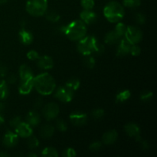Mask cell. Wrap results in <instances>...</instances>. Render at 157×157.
Returning <instances> with one entry per match:
<instances>
[{
    "mask_svg": "<svg viewBox=\"0 0 157 157\" xmlns=\"http://www.w3.org/2000/svg\"><path fill=\"white\" fill-rule=\"evenodd\" d=\"M78 50L81 55L87 56L92 54H103L104 52V47L103 44L98 42L97 38L93 35L84 36L79 40L78 44Z\"/></svg>",
    "mask_w": 157,
    "mask_h": 157,
    "instance_id": "cell-1",
    "label": "cell"
},
{
    "mask_svg": "<svg viewBox=\"0 0 157 157\" xmlns=\"http://www.w3.org/2000/svg\"><path fill=\"white\" fill-rule=\"evenodd\" d=\"M60 30L71 41H79L87 33L86 24L82 20H75L67 25L62 26Z\"/></svg>",
    "mask_w": 157,
    "mask_h": 157,
    "instance_id": "cell-2",
    "label": "cell"
},
{
    "mask_svg": "<svg viewBox=\"0 0 157 157\" xmlns=\"http://www.w3.org/2000/svg\"><path fill=\"white\" fill-rule=\"evenodd\" d=\"M55 81L52 75L43 73L34 78V87L42 95H49L55 90Z\"/></svg>",
    "mask_w": 157,
    "mask_h": 157,
    "instance_id": "cell-3",
    "label": "cell"
},
{
    "mask_svg": "<svg viewBox=\"0 0 157 157\" xmlns=\"http://www.w3.org/2000/svg\"><path fill=\"white\" fill-rule=\"evenodd\" d=\"M124 9L121 4L116 1L110 2L104 9L105 18L110 22H119L124 16Z\"/></svg>",
    "mask_w": 157,
    "mask_h": 157,
    "instance_id": "cell-4",
    "label": "cell"
},
{
    "mask_svg": "<svg viewBox=\"0 0 157 157\" xmlns=\"http://www.w3.org/2000/svg\"><path fill=\"white\" fill-rule=\"evenodd\" d=\"M47 9L48 0H28L26 2V11L33 16L44 15Z\"/></svg>",
    "mask_w": 157,
    "mask_h": 157,
    "instance_id": "cell-5",
    "label": "cell"
},
{
    "mask_svg": "<svg viewBox=\"0 0 157 157\" xmlns=\"http://www.w3.org/2000/svg\"><path fill=\"white\" fill-rule=\"evenodd\" d=\"M124 38L132 44H136L140 42L143 38V33L138 28L134 26L127 27Z\"/></svg>",
    "mask_w": 157,
    "mask_h": 157,
    "instance_id": "cell-6",
    "label": "cell"
},
{
    "mask_svg": "<svg viewBox=\"0 0 157 157\" xmlns=\"http://www.w3.org/2000/svg\"><path fill=\"white\" fill-rule=\"evenodd\" d=\"M74 90L65 87H59L55 93V98L62 102H70L74 97Z\"/></svg>",
    "mask_w": 157,
    "mask_h": 157,
    "instance_id": "cell-7",
    "label": "cell"
},
{
    "mask_svg": "<svg viewBox=\"0 0 157 157\" xmlns=\"http://www.w3.org/2000/svg\"><path fill=\"white\" fill-rule=\"evenodd\" d=\"M42 113L47 121L55 119L59 113V107L55 103H48L43 108Z\"/></svg>",
    "mask_w": 157,
    "mask_h": 157,
    "instance_id": "cell-8",
    "label": "cell"
},
{
    "mask_svg": "<svg viewBox=\"0 0 157 157\" xmlns=\"http://www.w3.org/2000/svg\"><path fill=\"white\" fill-rule=\"evenodd\" d=\"M34 87V77L21 79L19 86H18V91L21 94H29L32 91Z\"/></svg>",
    "mask_w": 157,
    "mask_h": 157,
    "instance_id": "cell-9",
    "label": "cell"
},
{
    "mask_svg": "<svg viewBox=\"0 0 157 157\" xmlns=\"http://www.w3.org/2000/svg\"><path fill=\"white\" fill-rule=\"evenodd\" d=\"M70 120L73 125L77 126V127H81L87 122V115L79 111L73 112L71 113Z\"/></svg>",
    "mask_w": 157,
    "mask_h": 157,
    "instance_id": "cell-10",
    "label": "cell"
},
{
    "mask_svg": "<svg viewBox=\"0 0 157 157\" xmlns=\"http://www.w3.org/2000/svg\"><path fill=\"white\" fill-rule=\"evenodd\" d=\"M15 133L18 136L23 138H28L32 134V128L29 124L25 122H21L15 127Z\"/></svg>",
    "mask_w": 157,
    "mask_h": 157,
    "instance_id": "cell-11",
    "label": "cell"
},
{
    "mask_svg": "<svg viewBox=\"0 0 157 157\" xmlns=\"http://www.w3.org/2000/svg\"><path fill=\"white\" fill-rule=\"evenodd\" d=\"M118 43L119 44H118L117 50V55L118 57H124L130 54V48L133 44H130L125 38L120 40Z\"/></svg>",
    "mask_w": 157,
    "mask_h": 157,
    "instance_id": "cell-12",
    "label": "cell"
},
{
    "mask_svg": "<svg viewBox=\"0 0 157 157\" xmlns=\"http://www.w3.org/2000/svg\"><path fill=\"white\" fill-rule=\"evenodd\" d=\"M18 140V136L16 133H12V131H7V133L5 134L4 138H3V144L6 147L12 148L16 145Z\"/></svg>",
    "mask_w": 157,
    "mask_h": 157,
    "instance_id": "cell-13",
    "label": "cell"
},
{
    "mask_svg": "<svg viewBox=\"0 0 157 157\" xmlns=\"http://www.w3.org/2000/svg\"><path fill=\"white\" fill-rule=\"evenodd\" d=\"M37 64H38V67L42 70H48L53 67L54 62L51 57L44 55L38 58Z\"/></svg>",
    "mask_w": 157,
    "mask_h": 157,
    "instance_id": "cell-14",
    "label": "cell"
},
{
    "mask_svg": "<svg viewBox=\"0 0 157 157\" xmlns=\"http://www.w3.org/2000/svg\"><path fill=\"white\" fill-rule=\"evenodd\" d=\"M124 129H125V132L127 133V134L131 137H134L136 140L140 136V129L139 126L136 125L134 123H130V124H127Z\"/></svg>",
    "mask_w": 157,
    "mask_h": 157,
    "instance_id": "cell-15",
    "label": "cell"
},
{
    "mask_svg": "<svg viewBox=\"0 0 157 157\" xmlns=\"http://www.w3.org/2000/svg\"><path fill=\"white\" fill-rule=\"evenodd\" d=\"M80 17L85 24H92L97 19L96 13L94 12L93 11L87 10V9H84L81 12Z\"/></svg>",
    "mask_w": 157,
    "mask_h": 157,
    "instance_id": "cell-16",
    "label": "cell"
},
{
    "mask_svg": "<svg viewBox=\"0 0 157 157\" xmlns=\"http://www.w3.org/2000/svg\"><path fill=\"white\" fill-rule=\"evenodd\" d=\"M19 40L23 44H30L33 41V35L29 31H27L26 29H25L24 28L20 30L19 32Z\"/></svg>",
    "mask_w": 157,
    "mask_h": 157,
    "instance_id": "cell-17",
    "label": "cell"
},
{
    "mask_svg": "<svg viewBox=\"0 0 157 157\" xmlns=\"http://www.w3.org/2000/svg\"><path fill=\"white\" fill-rule=\"evenodd\" d=\"M26 123L29 124L31 127H35L40 123V115L35 110H32L29 112L26 117Z\"/></svg>",
    "mask_w": 157,
    "mask_h": 157,
    "instance_id": "cell-18",
    "label": "cell"
},
{
    "mask_svg": "<svg viewBox=\"0 0 157 157\" xmlns=\"http://www.w3.org/2000/svg\"><path fill=\"white\" fill-rule=\"evenodd\" d=\"M118 134L116 130H109L103 135V142L107 145H111L116 142Z\"/></svg>",
    "mask_w": 157,
    "mask_h": 157,
    "instance_id": "cell-19",
    "label": "cell"
},
{
    "mask_svg": "<svg viewBox=\"0 0 157 157\" xmlns=\"http://www.w3.org/2000/svg\"><path fill=\"white\" fill-rule=\"evenodd\" d=\"M55 132V128L52 125H44L40 130V136L44 139L52 137Z\"/></svg>",
    "mask_w": 157,
    "mask_h": 157,
    "instance_id": "cell-20",
    "label": "cell"
},
{
    "mask_svg": "<svg viewBox=\"0 0 157 157\" xmlns=\"http://www.w3.org/2000/svg\"><path fill=\"white\" fill-rule=\"evenodd\" d=\"M120 39H121V38L117 35L116 32H115L114 31H111V32H108V33L106 35L105 38H104V41H105V43H107V44H114L118 43Z\"/></svg>",
    "mask_w": 157,
    "mask_h": 157,
    "instance_id": "cell-21",
    "label": "cell"
},
{
    "mask_svg": "<svg viewBox=\"0 0 157 157\" xmlns=\"http://www.w3.org/2000/svg\"><path fill=\"white\" fill-rule=\"evenodd\" d=\"M19 76L21 79H25V78L32 77L33 73H32V69L26 64H22L19 68Z\"/></svg>",
    "mask_w": 157,
    "mask_h": 157,
    "instance_id": "cell-22",
    "label": "cell"
},
{
    "mask_svg": "<svg viewBox=\"0 0 157 157\" xmlns=\"http://www.w3.org/2000/svg\"><path fill=\"white\" fill-rule=\"evenodd\" d=\"M130 91L128 90H123L118 93L116 96V102L117 103H123L125 101L128 100L130 97Z\"/></svg>",
    "mask_w": 157,
    "mask_h": 157,
    "instance_id": "cell-23",
    "label": "cell"
},
{
    "mask_svg": "<svg viewBox=\"0 0 157 157\" xmlns=\"http://www.w3.org/2000/svg\"><path fill=\"white\" fill-rule=\"evenodd\" d=\"M65 86L68 88L71 89L74 91H75V90L79 88L80 81L76 78H71L66 82Z\"/></svg>",
    "mask_w": 157,
    "mask_h": 157,
    "instance_id": "cell-24",
    "label": "cell"
},
{
    "mask_svg": "<svg viewBox=\"0 0 157 157\" xmlns=\"http://www.w3.org/2000/svg\"><path fill=\"white\" fill-rule=\"evenodd\" d=\"M9 95V88L6 81H0V100L6 99Z\"/></svg>",
    "mask_w": 157,
    "mask_h": 157,
    "instance_id": "cell-25",
    "label": "cell"
},
{
    "mask_svg": "<svg viewBox=\"0 0 157 157\" xmlns=\"http://www.w3.org/2000/svg\"><path fill=\"white\" fill-rule=\"evenodd\" d=\"M46 18L52 22H57L60 19V15L55 10L46 11Z\"/></svg>",
    "mask_w": 157,
    "mask_h": 157,
    "instance_id": "cell-26",
    "label": "cell"
},
{
    "mask_svg": "<svg viewBox=\"0 0 157 157\" xmlns=\"http://www.w3.org/2000/svg\"><path fill=\"white\" fill-rule=\"evenodd\" d=\"M41 156L43 157H57L58 156V153L55 148L47 147V148H44L42 150Z\"/></svg>",
    "mask_w": 157,
    "mask_h": 157,
    "instance_id": "cell-27",
    "label": "cell"
},
{
    "mask_svg": "<svg viewBox=\"0 0 157 157\" xmlns=\"http://www.w3.org/2000/svg\"><path fill=\"white\" fill-rule=\"evenodd\" d=\"M126 30H127V26H126L124 23L118 22L117 25H116V28H115L114 32H116L117 35L121 38L123 36H124V35H125Z\"/></svg>",
    "mask_w": 157,
    "mask_h": 157,
    "instance_id": "cell-28",
    "label": "cell"
},
{
    "mask_svg": "<svg viewBox=\"0 0 157 157\" xmlns=\"http://www.w3.org/2000/svg\"><path fill=\"white\" fill-rule=\"evenodd\" d=\"M141 0H123L124 6L128 8H136L140 6Z\"/></svg>",
    "mask_w": 157,
    "mask_h": 157,
    "instance_id": "cell-29",
    "label": "cell"
},
{
    "mask_svg": "<svg viewBox=\"0 0 157 157\" xmlns=\"http://www.w3.org/2000/svg\"><path fill=\"white\" fill-rule=\"evenodd\" d=\"M28 138H29V140H28L27 144L28 147H29V149L33 150V149L37 148V147H38V145H39V141H38V140L37 139L36 137H35V136H32V137H31L30 136Z\"/></svg>",
    "mask_w": 157,
    "mask_h": 157,
    "instance_id": "cell-30",
    "label": "cell"
},
{
    "mask_svg": "<svg viewBox=\"0 0 157 157\" xmlns=\"http://www.w3.org/2000/svg\"><path fill=\"white\" fill-rule=\"evenodd\" d=\"M81 6L84 9L91 10L94 6V0H81Z\"/></svg>",
    "mask_w": 157,
    "mask_h": 157,
    "instance_id": "cell-31",
    "label": "cell"
},
{
    "mask_svg": "<svg viewBox=\"0 0 157 157\" xmlns=\"http://www.w3.org/2000/svg\"><path fill=\"white\" fill-rule=\"evenodd\" d=\"M84 63L86 67L88 68H93L95 65V60L93 57H90V55H87L86 58H84Z\"/></svg>",
    "mask_w": 157,
    "mask_h": 157,
    "instance_id": "cell-32",
    "label": "cell"
},
{
    "mask_svg": "<svg viewBox=\"0 0 157 157\" xmlns=\"http://www.w3.org/2000/svg\"><path fill=\"white\" fill-rule=\"evenodd\" d=\"M152 98H153V93L150 90H144L140 94V100L144 102L150 101Z\"/></svg>",
    "mask_w": 157,
    "mask_h": 157,
    "instance_id": "cell-33",
    "label": "cell"
},
{
    "mask_svg": "<svg viewBox=\"0 0 157 157\" xmlns=\"http://www.w3.org/2000/svg\"><path fill=\"white\" fill-rule=\"evenodd\" d=\"M56 127L58 130H60V131H61V132L66 131L67 129V124H66V123L61 119L58 120V121H57Z\"/></svg>",
    "mask_w": 157,
    "mask_h": 157,
    "instance_id": "cell-34",
    "label": "cell"
},
{
    "mask_svg": "<svg viewBox=\"0 0 157 157\" xmlns=\"http://www.w3.org/2000/svg\"><path fill=\"white\" fill-rule=\"evenodd\" d=\"M91 115L94 117V119L99 120L104 117V110H102V109H97V110H94L93 112H92Z\"/></svg>",
    "mask_w": 157,
    "mask_h": 157,
    "instance_id": "cell-35",
    "label": "cell"
},
{
    "mask_svg": "<svg viewBox=\"0 0 157 157\" xmlns=\"http://www.w3.org/2000/svg\"><path fill=\"white\" fill-rule=\"evenodd\" d=\"M27 57L31 61H35V60H38V58H39V55H38V53L36 51L32 50L28 52Z\"/></svg>",
    "mask_w": 157,
    "mask_h": 157,
    "instance_id": "cell-36",
    "label": "cell"
},
{
    "mask_svg": "<svg viewBox=\"0 0 157 157\" xmlns=\"http://www.w3.org/2000/svg\"><path fill=\"white\" fill-rule=\"evenodd\" d=\"M63 156L65 157H75L76 156L77 153L75 150L72 148H67V150L63 152Z\"/></svg>",
    "mask_w": 157,
    "mask_h": 157,
    "instance_id": "cell-37",
    "label": "cell"
},
{
    "mask_svg": "<svg viewBox=\"0 0 157 157\" xmlns=\"http://www.w3.org/2000/svg\"><path fill=\"white\" fill-rule=\"evenodd\" d=\"M141 50H140V48L139 46L136 45V44H133L131 46V48H130V53L133 56H138V55L140 54Z\"/></svg>",
    "mask_w": 157,
    "mask_h": 157,
    "instance_id": "cell-38",
    "label": "cell"
},
{
    "mask_svg": "<svg viewBox=\"0 0 157 157\" xmlns=\"http://www.w3.org/2000/svg\"><path fill=\"white\" fill-rule=\"evenodd\" d=\"M101 147H102V144H101V142L97 141V142H94L93 144H90V147H89V149H90L91 151L96 152L98 151V150L101 148Z\"/></svg>",
    "mask_w": 157,
    "mask_h": 157,
    "instance_id": "cell-39",
    "label": "cell"
},
{
    "mask_svg": "<svg viewBox=\"0 0 157 157\" xmlns=\"http://www.w3.org/2000/svg\"><path fill=\"white\" fill-rule=\"evenodd\" d=\"M21 122V121L20 117H15L12 118V119L9 121V124H10V126L12 127L15 128V127H16Z\"/></svg>",
    "mask_w": 157,
    "mask_h": 157,
    "instance_id": "cell-40",
    "label": "cell"
},
{
    "mask_svg": "<svg viewBox=\"0 0 157 157\" xmlns=\"http://www.w3.org/2000/svg\"><path fill=\"white\" fill-rule=\"evenodd\" d=\"M136 21H137L139 24H144L146 21V17L145 15H143L141 13H138L136 15Z\"/></svg>",
    "mask_w": 157,
    "mask_h": 157,
    "instance_id": "cell-41",
    "label": "cell"
},
{
    "mask_svg": "<svg viewBox=\"0 0 157 157\" xmlns=\"http://www.w3.org/2000/svg\"><path fill=\"white\" fill-rule=\"evenodd\" d=\"M17 81V78L16 76L15 75H10L9 77H8V79H7V83L9 84H13L16 82Z\"/></svg>",
    "mask_w": 157,
    "mask_h": 157,
    "instance_id": "cell-42",
    "label": "cell"
},
{
    "mask_svg": "<svg viewBox=\"0 0 157 157\" xmlns=\"http://www.w3.org/2000/svg\"><path fill=\"white\" fill-rule=\"evenodd\" d=\"M7 74V68L3 64H0V76L5 77Z\"/></svg>",
    "mask_w": 157,
    "mask_h": 157,
    "instance_id": "cell-43",
    "label": "cell"
},
{
    "mask_svg": "<svg viewBox=\"0 0 157 157\" xmlns=\"http://www.w3.org/2000/svg\"><path fill=\"white\" fill-rule=\"evenodd\" d=\"M41 105H42V101L41 99L37 100L36 102L35 103V107L37 108H39L40 107H41Z\"/></svg>",
    "mask_w": 157,
    "mask_h": 157,
    "instance_id": "cell-44",
    "label": "cell"
},
{
    "mask_svg": "<svg viewBox=\"0 0 157 157\" xmlns=\"http://www.w3.org/2000/svg\"><path fill=\"white\" fill-rule=\"evenodd\" d=\"M9 156V154H8L6 152H1L0 153V157H8Z\"/></svg>",
    "mask_w": 157,
    "mask_h": 157,
    "instance_id": "cell-45",
    "label": "cell"
},
{
    "mask_svg": "<svg viewBox=\"0 0 157 157\" xmlns=\"http://www.w3.org/2000/svg\"><path fill=\"white\" fill-rule=\"evenodd\" d=\"M4 108H5V105L4 104H2V103L0 102V114L2 113V112L4 110Z\"/></svg>",
    "mask_w": 157,
    "mask_h": 157,
    "instance_id": "cell-46",
    "label": "cell"
},
{
    "mask_svg": "<svg viewBox=\"0 0 157 157\" xmlns=\"http://www.w3.org/2000/svg\"><path fill=\"white\" fill-rule=\"evenodd\" d=\"M28 156H34V157H36L37 155L35 154V153H29V154H28Z\"/></svg>",
    "mask_w": 157,
    "mask_h": 157,
    "instance_id": "cell-47",
    "label": "cell"
},
{
    "mask_svg": "<svg viewBox=\"0 0 157 157\" xmlns=\"http://www.w3.org/2000/svg\"><path fill=\"white\" fill-rule=\"evenodd\" d=\"M6 2H7V0H0V5L4 4V3H6Z\"/></svg>",
    "mask_w": 157,
    "mask_h": 157,
    "instance_id": "cell-48",
    "label": "cell"
}]
</instances>
